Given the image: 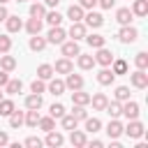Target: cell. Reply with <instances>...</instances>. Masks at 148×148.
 Wrapping results in <instances>:
<instances>
[{
  "label": "cell",
  "instance_id": "41",
  "mask_svg": "<svg viewBox=\"0 0 148 148\" xmlns=\"http://www.w3.org/2000/svg\"><path fill=\"white\" fill-rule=\"evenodd\" d=\"M116 99H118V102L130 99V88H127V86H118V88H116Z\"/></svg>",
  "mask_w": 148,
  "mask_h": 148
},
{
  "label": "cell",
  "instance_id": "47",
  "mask_svg": "<svg viewBox=\"0 0 148 148\" xmlns=\"http://www.w3.org/2000/svg\"><path fill=\"white\" fill-rule=\"evenodd\" d=\"M25 146H30V148H39L42 141H39L37 136H28V139H25Z\"/></svg>",
  "mask_w": 148,
  "mask_h": 148
},
{
  "label": "cell",
  "instance_id": "4",
  "mask_svg": "<svg viewBox=\"0 0 148 148\" xmlns=\"http://www.w3.org/2000/svg\"><path fill=\"white\" fill-rule=\"evenodd\" d=\"M46 42H51V44H62V42H65V30H62L60 25H51V30H49V35H46Z\"/></svg>",
  "mask_w": 148,
  "mask_h": 148
},
{
  "label": "cell",
  "instance_id": "43",
  "mask_svg": "<svg viewBox=\"0 0 148 148\" xmlns=\"http://www.w3.org/2000/svg\"><path fill=\"white\" fill-rule=\"evenodd\" d=\"M72 116H74L76 120H86V118H88V113H86V109H83L81 104H74V111H72Z\"/></svg>",
  "mask_w": 148,
  "mask_h": 148
},
{
  "label": "cell",
  "instance_id": "46",
  "mask_svg": "<svg viewBox=\"0 0 148 148\" xmlns=\"http://www.w3.org/2000/svg\"><path fill=\"white\" fill-rule=\"evenodd\" d=\"M30 90H32V92H39V95H42V92H44V81H42V79H35V81L30 83Z\"/></svg>",
  "mask_w": 148,
  "mask_h": 148
},
{
  "label": "cell",
  "instance_id": "5",
  "mask_svg": "<svg viewBox=\"0 0 148 148\" xmlns=\"http://www.w3.org/2000/svg\"><path fill=\"white\" fill-rule=\"evenodd\" d=\"M130 79H132V86L134 88H146L148 86V74H146V69H136L134 74H130Z\"/></svg>",
  "mask_w": 148,
  "mask_h": 148
},
{
  "label": "cell",
  "instance_id": "44",
  "mask_svg": "<svg viewBox=\"0 0 148 148\" xmlns=\"http://www.w3.org/2000/svg\"><path fill=\"white\" fill-rule=\"evenodd\" d=\"M12 49V39L7 35H0V53H7Z\"/></svg>",
  "mask_w": 148,
  "mask_h": 148
},
{
  "label": "cell",
  "instance_id": "14",
  "mask_svg": "<svg viewBox=\"0 0 148 148\" xmlns=\"http://www.w3.org/2000/svg\"><path fill=\"white\" fill-rule=\"evenodd\" d=\"M72 69H74V65H72L69 58H60V60L56 62V67H53V72H60V74H69Z\"/></svg>",
  "mask_w": 148,
  "mask_h": 148
},
{
  "label": "cell",
  "instance_id": "25",
  "mask_svg": "<svg viewBox=\"0 0 148 148\" xmlns=\"http://www.w3.org/2000/svg\"><path fill=\"white\" fill-rule=\"evenodd\" d=\"M49 92H51V95H56V97H58V95H62V92H65V81L53 79V81L49 83Z\"/></svg>",
  "mask_w": 148,
  "mask_h": 148
},
{
  "label": "cell",
  "instance_id": "9",
  "mask_svg": "<svg viewBox=\"0 0 148 148\" xmlns=\"http://www.w3.org/2000/svg\"><path fill=\"white\" fill-rule=\"evenodd\" d=\"M132 16H134V14H132V9H130V7H123V9H118V12H116V21H118L120 25H130Z\"/></svg>",
  "mask_w": 148,
  "mask_h": 148
},
{
  "label": "cell",
  "instance_id": "19",
  "mask_svg": "<svg viewBox=\"0 0 148 148\" xmlns=\"http://www.w3.org/2000/svg\"><path fill=\"white\" fill-rule=\"evenodd\" d=\"M113 79H116V74H113L111 69H106V67L97 74V81H99L102 86H111V83H113Z\"/></svg>",
  "mask_w": 148,
  "mask_h": 148
},
{
  "label": "cell",
  "instance_id": "27",
  "mask_svg": "<svg viewBox=\"0 0 148 148\" xmlns=\"http://www.w3.org/2000/svg\"><path fill=\"white\" fill-rule=\"evenodd\" d=\"M86 42H88L92 49H99V46L106 44V37H102V35H86Z\"/></svg>",
  "mask_w": 148,
  "mask_h": 148
},
{
  "label": "cell",
  "instance_id": "3",
  "mask_svg": "<svg viewBox=\"0 0 148 148\" xmlns=\"http://www.w3.org/2000/svg\"><path fill=\"white\" fill-rule=\"evenodd\" d=\"M127 120H134V118H139V104L136 102H132V99H125V104H123V111H120Z\"/></svg>",
  "mask_w": 148,
  "mask_h": 148
},
{
  "label": "cell",
  "instance_id": "36",
  "mask_svg": "<svg viewBox=\"0 0 148 148\" xmlns=\"http://www.w3.org/2000/svg\"><path fill=\"white\" fill-rule=\"evenodd\" d=\"M14 109H16V106H14L12 99H0V116H9Z\"/></svg>",
  "mask_w": 148,
  "mask_h": 148
},
{
  "label": "cell",
  "instance_id": "40",
  "mask_svg": "<svg viewBox=\"0 0 148 148\" xmlns=\"http://www.w3.org/2000/svg\"><path fill=\"white\" fill-rule=\"evenodd\" d=\"M44 14H46V9H44V5H39V2H35V5H30V16H37V18H44Z\"/></svg>",
  "mask_w": 148,
  "mask_h": 148
},
{
  "label": "cell",
  "instance_id": "28",
  "mask_svg": "<svg viewBox=\"0 0 148 148\" xmlns=\"http://www.w3.org/2000/svg\"><path fill=\"white\" fill-rule=\"evenodd\" d=\"M0 67H2L5 72H12V69L16 67V58H14V56H0Z\"/></svg>",
  "mask_w": 148,
  "mask_h": 148
},
{
  "label": "cell",
  "instance_id": "38",
  "mask_svg": "<svg viewBox=\"0 0 148 148\" xmlns=\"http://www.w3.org/2000/svg\"><path fill=\"white\" fill-rule=\"evenodd\" d=\"M134 65H136V69H146L148 67V53H136V58H134Z\"/></svg>",
  "mask_w": 148,
  "mask_h": 148
},
{
  "label": "cell",
  "instance_id": "50",
  "mask_svg": "<svg viewBox=\"0 0 148 148\" xmlns=\"http://www.w3.org/2000/svg\"><path fill=\"white\" fill-rule=\"evenodd\" d=\"M7 81H9V76H7V72L2 69V72H0V88H5V83H7Z\"/></svg>",
  "mask_w": 148,
  "mask_h": 148
},
{
  "label": "cell",
  "instance_id": "12",
  "mask_svg": "<svg viewBox=\"0 0 148 148\" xmlns=\"http://www.w3.org/2000/svg\"><path fill=\"white\" fill-rule=\"evenodd\" d=\"M90 102H92V109L95 111H104V106H106V95L104 92H95V95H90Z\"/></svg>",
  "mask_w": 148,
  "mask_h": 148
},
{
  "label": "cell",
  "instance_id": "26",
  "mask_svg": "<svg viewBox=\"0 0 148 148\" xmlns=\"http://www.w3.org/2000/svg\"><path fill=\"white\" fill-rule=\"evenodd\" d=\"M25 106L28 109H42V95L39 92H32L25 97Z\"/></svg>",
  "mask_w": 148,
  "mask_h": 148
},
{
  "label": "cell",
  "instance_id": "8",
  "mask_svg": "<svg viewBox=\"0 0 148 148\" xmlns=\"http://www.w3.org/2000/svg\"><path fill=\"white\" fill-rule=\"evenodd\" d=\"M69 37H72L74 42L83 39V37H86V25H83L81 21H72V28H69Z\"/></svg>",
  "mask_w": 148,
  "mask_h": 148
},
{
  "label": "cell",
  "instance_id": "33",
  "mask_svg": "<svg viewBox=\"0 0 148 148\" xmlns=\"http://www.w3.org/2000/svg\"><path fill=\"white\" fill-rule=\"evenodd\" d=\"M37 76H39L42 81L51 79V76H53V67H51V65H39V67H37Z\"/></svg>",
  "mask_w": 148,
  "mask_h": 148
},
{
  "label": "cell",
  "instance_id": "21",
  "mask_svg": "<svg viewBox=\"0 0 148 148\" xmlns=\"http://www.w3.org/2000/svg\"><path fill=\"white\" fill-rule=\"evenodd\" d=\"M39 118H42V116L37 113V109H30V111H28V113L23 116V123H25L28 127H37V123H39Z\"/></svg>",
  "mask_w": 148,
  "mask_h": 148
},
{
  "label": "cell",
  "instance_id": "24",
  "mask_svg": "<svg viewBox=\"0 0 148 148\" xmlns=\"http://www.w3.org/2000/svg\"><path fill=\"white\" fill-rule=\"evenodd\" d=\"M5 23H7V30H9V32H18V30L23 28V23H21L18 16H7Z\"/></svg>",
  "mask_w": 148,
  "mask_h": 148
},
{
  "label": "cell",
  "instance_id": "51",
  "mask_svg": "<svg viewBox=\"0 0 148 148\" xmlns=\"http://www.w3.org/2000/svg\"><path fill=\"white\" fill-rule=\"evenodd\" d=\"M5 143H9V136L5 132H0V146H5Z\"/></svg>",
  "mask_w": 148,
  "mask_h": 148
},
{
  "label": "cell",
  "instance_id": "32",
  "mask_svg": "<svg viewBox=\"0 0 148 148\" xmlns=\"http://www.w3.org/2000/svg\"><path fill=\"white\" fill-rule=\"evenodd\" d=\"M7 118H9V127H21V125H23V113L16 111V109H14Z\"/></svg>",
  "mask_w": 148,
  "mask_h": 148
},
{
  "label": "cell",
  "instance_id": "20",
  "mask_svg": "<svg viewBox=\"0 0 148 148\" xmlns=\"http://www.w3.org/2000/svg\"><path fill=\"white\" fill-rule=\"evenodd\" d=\"M104 111L111 116V118H118L120 116V111H123V104L116 99V102H106V106H104Z\"/></svg>",
  "mask_w": 148,
  "mask_h": 148
},
{
  "label": "cell",
  "instance_id": "54",
  "mask_svg": "<svg viewBox=\"0 0 148 148\" xmlns=\"http://www.w3.org/2000/svg\"><path fill=\"white\" fill-rule=\"evenodd\" d=\"M5 2H9V0H0V5H5Z\"/></svg>",
  "mask_w": 148,
  "mask_h": 148
},
{
  "label": "cell",
  "instance_id": "35",
  "mask_svg": "<svg viewBox=\"0 0 148 148\" xmlns=\"http://www.w3.org/2000/svg\"><path fill=\"white\" fill-rule=\"evenodd\" d=\"M53 120H56V118L46 116V118H39V123H37V125H39V130H44V132H51V130L56 127V123H53Z\"/></svg>",
  "mask_w": 148,
  "mask_h": 148
},
{
  "label": "cell",
  "instance_id": "23",
  "mask_svg": "<svg viewBox=\"0 0 148 148\" xmlns=\"http://www.w3.org/2000/svg\"><path fill=\"white\" fill-rule=\"evenodd\" d=\"M132 14H136V16H146V14H148V0H134V5H132Z\"/></svg>",
  "mask_w": 148,
  "mask_h": 148
},
{
  "label": "cell",
  "instance_id": "16",
  "mask_svg": "<svg viewBox=\"0 0 148 148\" xmlns=\"http://www.w3.org/2000/svg\"><path fill=\"white\" fill-rule=\"evenodd\" d=\"M72 102H74V104L86 106V104H90V95H88V92H83L81 88H79V90H72Z\"/></svg>",
  "mask_w": 148,
  "mask_h": 148
},
{
  "label": "cell",
  "instance_id": "49",
  "mask_svg": "<svg viewBox=\"0 0 148 148\" xmlns=\"http://www.w3.org/2000/svg\"><path fill=\"white\" fill-rule=\"evenodd\" d=\"M79 5H81L83 9H92V7L97 5V0H79Z\"/></svg>",
  "mask_w": 148,
  "mask_h": 148
},
{
  "label": "cell",
  "instance_id": "37",
  "mask_svg": "<svg viewBox=\"0 0 148 148\" xmlns=\"http://www.w3.org/2000/svg\"><path fill=\"white\" fill-rule=\"evenodd\" d=\"M44 18H46V23H49V25H60V21H62V16H60L58 12H46V14H44Z\"/></svg>",
  "mask_w": 148,
  "mask_h": 148
},
{
  "label": "cell",
  "instance_id": "45",
  "mask_svg": "<svg viewBox=\"0 0 148 148\" xmlns=\"http://www.w3.org/2000/svg\"><path fill=\"white\" fill-rule=\"evenodd\" d=\"M65 116V106L62 104H53L51 106V118H62Z\"/></svg>",
  "mask_w": 148,
  "mask_h": 148
},
{
  "label": "cell",
  "instance_id": "55",
  "mask_svg": "<svg viewBox=\"0 0 148 148\" xmlns=\"http://www.w3.org/2000/svg\"><path fill=\"white\" fill-rule=\"evenodd\" d=\"M16 2H25V0H16Z\"/></svg>",
  "mask_w": 148,
  "mask_h": 148
},
{
  "label": "cell",
  "instance_id": "22",
  "mask_svg": "<svg viewBox=\"0 0 148 148\" xmlns=\"http://www.w3.org/2000/svg\"><path fill=\"white\" fill-rule=\"evenodd\" d=\"M62 141H65V139H62L60 132H53V130L46 132V146H53V148H56V146H62Z\"/></svg>",
  "mask_w": 148,
  "mask_h": 148
},
{
  "label": "cell",
  "instance_id": "2",
  "mask_svg": "<svg viewBox=\"0 0 148 148\" xmlns=\"http://www.w3.org/2000/svg\"><path fill=\"white\" fill-rule=\"evenodd\" d=\"M136 37H139V32H136V28H132V25H123L120 32H118V39H120L123 44H132V42H136Z\"/></svg>",
  "mask_w": 148,
  "mask_h": 148
},
{
  "label": "cell",
  "instance_id": "10",
  "mask_svg": "<svg viewBox=\"0 0 148 148\" xmlns=\"http://www.w3.org/2000/svg\"><path fill=\"white\" fill-rule=\"evenodd\" d=\"M83 18H86V25H90V28H99V25L104 23V16H102V14H97V12L83 14Z\"/></svg>",
  "mask_w": 148,
  "mask_h": 148
},
{
  "label": "cell",
  "instance_id": "1",
  "mask_svg": "<svg viewBox=\"0 0 148 148\" xmlns=\"http://www.w3.org/2000/svg\"><path fill=\"white\" fill-rule=\"evenodd\" d=\"M123 132H125L130 139H139V136H143L146 127H143V123H139V120L134 118V120H130V125H127V127H123Z\"/></svg>",
  "mask_w": 148,
  "mask_h": 148
},
{
  "label": "cell",
  "instance_id": "6",
  "mask_svg": "<svg viewBox=\"0 0 148 148\" xmlns=\"http://www.w3.org/2000/svg\"><path fill=\"white\" fill-rule=\"evenodd\" d=\"M95 62H99L102 67H109V65L113 62L111 51H109V49H104V46H99V49H97V56H95Z\"/></svg>",
  "mask_w": 148,
  "mask_h": 148
},
{
  "label": "cell",
  "instance_id": "39",
  "mask_svg": "<svg viewBox=\"0 0 148 148\" xmlns=\"http://www.w3.org/2000/svg\"><path fill=\"white\" fill-rule=\"evenodd\" d=\"M99 127H102V123L97 120V118H86V132H99Z\"/></svg>",
  "mask_w": 148,
  "mask_h": 148
},
{
  "label": "cell",
  "instance_id": "34",
  "mask_svg": "<svg viewBox=\"0 0 148 148\" xmlns=\"http://www.w3.org/2000/svg\"><path fill=\"white\" fill-rule=\"evenodd\" d=\"M111 65H113L111 72H113L116 76H118V74H127V62H125V60H113Z\"/></svg>",
  "mask_w": 148,
  "mask_h": 148
},
{
  "label": "cell",
  "instance_id": "18",
  "mask_svg": "<svg viewBox=\"0 0 148 148\" xmlns=\"http://www.w3.org/2000/svg\"><path fill=\"white\" fill-rule=\"evenodd\" d=\"M69 141H72V146H79V148L88 143V139H86V134H83L81 130H76V127L72 130V134H69Z\"/></svg>",
  "mask_w": 148,
  "mask_h": 148
},
{
  "label": "cell",
  "instance_id": "52",
  "mask_svg": "<svg viewBox=\"0 0 148 148\" xmlns=\"http://www.w3.org/2000/svg\"><path fill=\"white\" fill-rule=\"evenodd\" d=\"M7 16H9V14H7V9H5V7H2V5H0V21H5V18H7Z\"/></svg>",
  "mask_w": 148,
  "mask_h": 148
},
{
  "label": "cell",
  "instance_id": "13",
  "mask_svg": "<svg viewBox=\"0 0 148 148\" xmlns=\"http://www.w3.org/2000/svg\"><path fill=\"white\" fill-rule=\"evenodd\" d=\"M25 30H28L30 35H39V32H42V18L30 16V18H28V23H25Z\"/></svg>",
  "mask_w": 148,
  "mask_h": 148
},
{
  "label": "cell",
  "instance_id": "31",
  "mask_svg": "<svg viewBox=\"0 0 148 148\" xmlns=\"http://www.w3.org/2000/svg\"><path fill=\"white\" fill-rule=\"evenodd\" d=\"M92 65H95V58H92V56L79 53V67H81V69H92Z\"/></svg>",
  "mask_w": 148,
  "mask_h": 148
},
{
  "label": "cell",
  "instance_id": "7",
  "mask_svg": "<svg viewBox=\"0 0 148 148\" xmlns=\"http://www.w3.org/2000/svg\"><path fill=\"white\" fill-rule=\"evenodd\" d=\"M65 88H69V90H79V88H83V76H81V74H74V69H72V72L67 74Z\"/></svg>",
  "mask_w": 148,
  "mask_h": 148
},
{
  "label": "cell",
  "instance_id": "56",
  "mask_svg": "<svg viewBox=\"0 0 148 148\" xmlns=\"http://www.w3.org/2000/svg\"><path fill=\"white\" fill-rule=\"evenodd\" d=\"M0 99H2V92H0Z\"/></svg>",
  "mask_w": 148,
  "mask_h": 148
},
{
  "label": "cell",
  "instance_id": "30",
  "mask_svg": "<svg viewBox=\"0 0 148 148\" xmlns=\"http://www.w3.org/2000/svg\"><path fill=\"white\" fill-rule=\"evenodd\" d=\"M44 46H46V39L44 37H39V35H32L30 37V49L32 51H44Z\"/></svg>",
  "mask_w": 148,
  "mask_h": 148
},
{
  "label": "cell",
  "instance_id": "17",
  "mask_svg": "<svg viewBox=\"0 0 148 148\" xmlns=\"http://www.w3.org/2000/svg\"><path fill=\"white\" fill-rule=\"evenodd\" d=\"M106 134H109L111 139H118V136L123 134V125H120L116 118H111V123L106 125Z\"/></svg>",
  "mask_w": 148,
  "mask_h": 148
},
{
  "label": "cell",
  "instance_id": "11",
  "mask_svg": "<svg viewBox=\"0 0 148 148\" xmlns=\"http://www.w3.org/2000/svg\"><path fill=\"white\" fill-rule=\"evenodd\" d=\"M81 51H79V44L72 39V42H62V56L65 58H74V56H79Z\"/></svg>",
  "mask_w": 148,
  "mask_h": 148
},
{
  "label": "cell",
  "instance_id": "29",
  "mask_svg": "<svg viewBox=\"0 0 148 148\" xmlns=\"http://www.w3.org/2000/svg\"><path fill=\"white\" fill-rule=\"evenodd\" d=\"M67 16H69L72 21H81V18H83V7H81V5H72V7L67 9Z\"/></svg>",
  "mask_w": 148,
  "mask_h": 148
},
{
  "label": "cell",
  "instance_id": "42",
  "mask_svg": "<svg viewBox=\"0 0 148 148\" xmlns=\"http://www.w3.org/2000/svg\"><path fill=\"white\" fill-rule=\"evenodd\" d=\"M60 123H62V130H74L79 120H76L74 116H62V118H60Z\"/></svg>",
  "mask_w": 148,
  "mask_h": 148
},
{
  "label": "cell",
  "instance_id": "15",
  "mask_svg": "<svg viewBox=\"0 0 148 148\" xmlns=\"http://www.w3.org/2000/svg\"><path fill=\"white\" fill-rule=\"evenodd\" d=\"M21 88H23L21 79H9V81L5 83V92H7V95H18Z\"/></svg>",
  "mask_w": 148,
  "mask_h": 148
},
{
  "label": "cell",
  "instance_id": "53",
  "mask_svg": "<svg viewBox=\"0 0 148 148\" xmlns=\"http://www.w3.org/2000/svg\"><path fill=\"white\" fill-rule=\"evenodd\" d=\"M60 0H44V5H49V7H56Z\"/></svg>",
  "mask_w": 148,
  "mask_h": 148
},
{
  "label": "cell",
  "instance_id": "48",
  "mask_svg": "<svg viewBox=\"0 0 148 148\" xmlns=\"http://www.w3.org/2000/svg\"><path fill=\"white\" fill-rule=\"evenodd\" d=\"M97 5H99L102 9H111V7L116 5V0H97Z\"/></svg>",
  "mask_w": 148,
  "mask_h": 148
}]
</instances>
